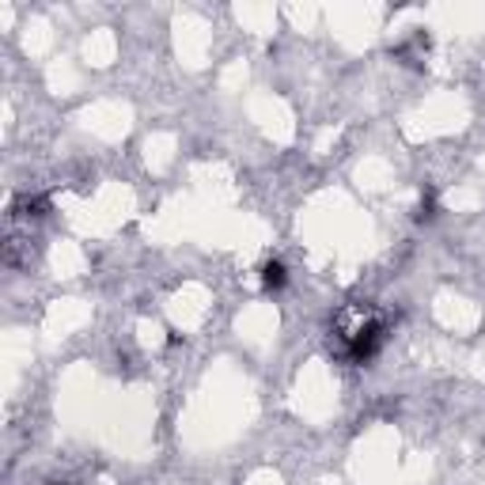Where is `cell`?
<instances>
[{"instance_id": "obj_2", "label": "cell", "mask_w": 485, "mask_h": 485, "mask_svg": "<svg viewBox=\"0 0 485 485\" xmlns=\"http://www.w3.org/2000/svg\"><path fill=\"white\" fill-rule=\"evenodd\" d=\"M258 277H262V292H266V296H277V292L288 288V266L281 258H266L262 269H258Z\"/></svg>"}, {"instance_id": "obj_5", "label": "cell", "mask_w": 485, "mask_h": 485, "mask_svg": "<svg viewBox=\"0 0 485 485\" xmlns=\"http://www.w3.org/2000/svg\"><path fill=\"white\" fill-rule=\"evenodd\" d=\"M57 485H69V481H57Z\"/></svg>"}, {"instance_id": "obj_4", "label": "cell", "mask_w": 485, "mask_h": 485, "mask_svg": "<svg viewBox=\"0 0 485 485\" xmlns=\"http://www.w3.org/2000/svg\"><path fill=\"white\" fill-rule=\"evenodd\" d=\"M440 217V201H436V189L429 186L425 194H421V201H417V213H413V220L417 224H432Z\"/></svg>"}, {"instance_id": "obj_1", "label": "cell", "mask_w": 485, "mask_h": 485, "mask_svg": "<svg viewBox=\"0 0 485 485\" xmlns=\"http://www.w3.org/2000/svg\"><path fill=\"white\" fill-rule=\"evenodd\" d=\"M342 342H345V356L353 364H372L379 356V349H383V342H387V319L364 315L361 323L342 334Z\"/></svg>"}, {"instance_id": "obj_3", "label": "cell", "mask_w": 485, "mask_h": 485, "mask_svg": "<svg viewBox=\"0 0 485 485\" xmlns=\"http://www.w3.org/2000/svg\"><path fill=\"white\" fill-rule=\"evenodd\" d=\"M15 213L27 217V220L46 217L50 213V198L46 194H24V198H15Z\"/></svg>"}]
</instances>
